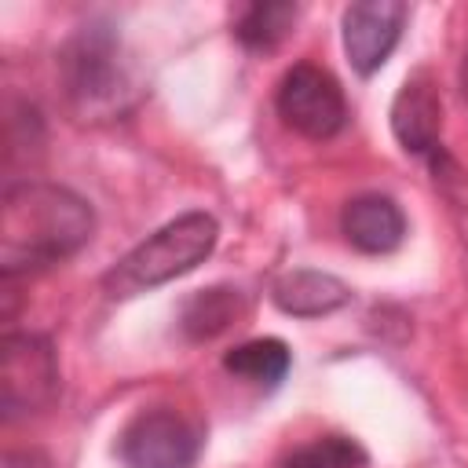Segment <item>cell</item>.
Returning a JSON list of instances; mask_svg holds the SVG:
<instances>
[{
  "label": "cell",
  "instance_id": "cell-7",
  "mask_svg": "<svg viewBox=\"0 0 468 468\" xmlns=\"http://www.w3.org/2000/svg\"><path fill=\"white\" fill-rule=\"evenodd\" d=\"M410 7L402 0H358L344 11V51L355 73H377L395 51Z\"/></svg>",
  "mask_w": 468,
  "mask_h": 468
},
{
  "label": "cell",
  "instance_id": "cell-12",
  "mask_svg": "<svg viewBox=\"0 0 468 468\" xmlns=\"http://www.w3.org/2000/svg\"><path fill=\"white\" fill-rule=\"evenodd\" d=\"M296 15H300V7L289 4V0L249 4V7H241L238 18H234V37H238L249 51H271V48H278V44L289 37Z\"/></svg>",
  "mask_w": 468,
  "mask_h": 468
},
{
  "label": "cell",
  "instance_id": "cell-15",
  "mask_svg": "<svg viewBox=\"0 0 468 468\" xmlns=\"http://www.w3.org/2000/svg\"><path fill=\"white\" fill-rule=\"evenodd\" d=\"M461 95H464V102H468V51H464V58H461Z\"/></svg>",
  "mask_w": 468,
  "mask_h": 468
},
{
  "label": "cell",
  "instance_id": "cell-1",
  "mask_svg": "<svg viewBox=\"0 0 468 468\" xmlns=\"http://www.w3.org/2000/svg\"><path fill=\"white\" fill-rule=\"evenodd\" d=\"M91 205L58 183H15L0 201L4 278L55 267L91 241Z\"/></svg>",
  "mask_w": 468,
  "mask_h": 468
},
{
  "label": "cell",
  "instance_id": "cell-14",
  "mask_svg": "<svg viewBox=\"0 0 468 468\" xmlns=\"http://www.w3.org/2000/svg\"><path fill=\"white\" fill-rule=\"evenodd\" d=\"M238 307H241V300L234 289H205L183 307V329L194 340H208L234 322Z\"/></svg>",
  "mask_w": 468,
  "mask_h": 468
},
{
  "label": "cell",
  "instance_id": "cell-11",
  "mask_svg": "<svg viewBox=\"0 0 468 468\" xmlns=\"http://www.w3.org/2000/svg\"><path fill=\"white\" fill-rule=\"evenodd\" d=\"M289 366H292V355H289L285 340H278V336H256L223 355V369L256 388H278L285 380Z\"/></svg>",
  "mask_w": 468,
  "mask_h": 468
},
{
  "label": "cell",
  "instance_id": "cell-8",
  "mask_svg": "<svg viewBox=\"0 0 468 468\" xmlns=\"http://www.w3.org/2000/svg\"><path fill=\"white\" fill-rule=\"evenodd\" d=\"M391 132L406 154H435L442 139V99L431 73H413L391 102Z\"/></svg>",
  "mask_w": 468,
  "mask_h": 468
},
{
  "label": "cell",
  "instance_id": "cell-9",
  "mask_svg": "<svg viewBox=\"0 0 468 468\" xmlns=\"http://www.w3.org/2000/svg\"><path fill=\"white\" fill-rule=\"evenodd\" d=\"M340 230L351 249L366 256L395 252L406 238V216L388 194H358L340 212Z\"/></svg>",
  "mask_w": 468,
  "mask_h": 468
},
{
  "label": "cell",
  "instance_id": "cell-10",
  "mask_svg": "<svg viewBox=\"0 0 468 468\" xmlns=\"http://www.w3.org/2000/svg\"><path fill=\"white\" fill-rule=\"evenodd\" d=\"M351 300V289L322 271H292L274 282V303L296 318H318Z\"/></svg>",
  "mask_w": 468,
  "mask_h": 468
},
{
  "label": "cell",
  "instance_id": "cell-6",
  "mask_svg": "<svg viewBox=\"0 0 468 468\" xmlns=\"http://www.w3.org/2000/svg\"><path fill=\"white\" fill-rule=\"evenodd\" d=\"M274 106L285 128L303 139H333L347 124V99L340 80L314 62H296L285 69Z\"/></svg>",
  "mask_w": 468,
  "mask_h": 468
},
{
  "label": "cell",
  "instance_id": "cell-5",
  "mask_svg": "<svg viewBox=\"0 0 468 468\" xmlns=\"http://www.w3.org/2000/svg\"><path fill=\"white\" fill-rule=\"evenodd\" d=\"M58 399V358L37 333H7L0 347V406L7 420L48 410Z\"/></svg>",
  "mask_w": 468,
  "mask_h": 468
},
{
  "label": "cell",
  "instance_id": "cell-2",
  "mask_svg": "<svg viewBox=\"0 0 468 468\" xmlns=\"http://www.w3.org/2000/svg\"><path fill=\"white\" fill-rule=\"evenodd\" d=\"M58 80H62L69 113L84 124H102V121L124 117L139 99L132 62L121 51V37L102 22L77 29L62 44Z\"/></svg>",
  "mask_w": 468,
  "mask_h": 468
},
{
  "label": "cell",
  "instance_id": "cell-4",
  "mask_svg": "<svg viewBox=\"0 0 468 468\" xmlns=\"http://www.w3.org/2000/svg\"><path fill=\"white\" fill-rule=\"evenodd\" d=\"M201 442L205 435L186 413L172 406H150L121 428L117 457L124 468H194Z\"/></svg>",
  "mask_w": 468,
  "mask_h": 468
},
{
  "label": "cell",
  "instance_id": "cell-13",
  "mask_svg": "<svg viewBox=\"0 0 468 468\" xmlns=\"http://www.w3.org/2000/svg\"><path fill=\"white\" fill-rule=\"evenodd\" d=\"M278 468H366V450L351 435H318L292 446Z\"/></svg>",
  "mask_w": 468,
  "mask_h": 468
},
{
  "label": "cell",
  "instance_id": "cell-3",
  "mask_svg": "<svg viewBox=\"0 0 468 468\" xmlns=\"http://www.w3.org/2000/svg\"><path fill=\"white\" fill-rule=\"evenodd\" d=\"M216 238H219V227L208 212H186V216L165 223L161 230H154L128 256H121L102 274V289L113 300H124L143 289L165 285V282L194 271L197 263H205L208 252L216 249Z\"/></svg>",
  "mask_w": 468,
  "mask_h": 468
}]
</instances>
